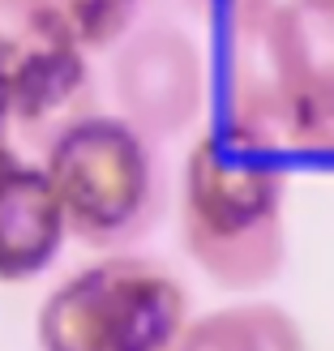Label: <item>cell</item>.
Instances as JSON below:
<instances>
[{
  "mask_svg": "<svg viewBox=\"0 0 334 351\" xmlns=\"http://www.w3.org/2000/svg\"><path fill=\"white\" fill-rule=\"evenodd\" d=\"M180 244L223 291H257L287 261V154L223 125L180 167Z\"/></svg>",
  "mask_w": 334,
  "mask_h": 351,
  "instance_id": "cell-1",
  "label": "cell"
},
{
  "mask_svg": "<svg viewBox=\"0 0 334 351\" xmlns=\"http://www.w3.org/2000/svg\"><path fill=\"white\" fill-rule=\"evenodd\" d=\"M283 154L334 163V26L305 0L232 26L227 120Z\"/></svg>",
  "mask_w": 334,
  "mask_h": 351,
  "instance_id": "cell-2",
  "label": "cell"
},
{
  "mask_svg": "<svg viewBox=\"0 0 334 351\" xmlns=\"http://www.w3.org/2000/svg\"><path fill=\"white\" fill-rule=\"evenodd\" d=\"M159 142L125 116L95 112L43 150V171L60 197L69 236L86 249L125 253L146 240L167 210Z\"/></svg>",
  "mask_w": 334,
  "mask_h": 351,
  "instance_id": "cell-3",
  "label": "cell"
},
{
  "mask_svg": "<svg viewBox=\"0 0 334 351\" xmlns=\"http://www.w3.org/2000/svg\"><path fill=\"white\" fill-rule=\"evenodd\" d=\"M34 330L43 351H176L189 291L163 261L108 253L47 295Z\"/></svg>",
  "mask_w": 334,
  "mask_h": 351,
  "instance_id": "cell-4",
  "label": "cell"
},
{
  "mask_svg": "<svg viewBox=\"0 0 334 351\" xmlns=\"http://www.w3.org/2000/svg\"><path fill=\"white\" fill-rule=\"evenodd\" d=\"M116 112L154 142L180 137L206 108V60L193 34L176 22H137L112 47Z\"/></svg>",
  "mask_w": 334,
  "mask_h": 351,
  "instance_id": "cell-5",
  "label": "cell"
},
{
  "mask_svg": "<svg viewBox=\"0 0 334 351\" xmlns=\"http://www.w3.org/2000/svg\"><path fill=\"white\" fill-rule=\"evenodd\" d=\"M0 47H5L9 82H13L9 125L30 146H39V154L64 129H73L77 120L99 112L86 51L22 26L5 5H0Z\"/></svg>",
  "mask_w": 334,
  "mask_h": 351,
  "instance_id": "cell-6",
  "label": "cell"
},
{
  "mask_svg": "<svg viewBox=\"0 0 334 351\" xmlns=\"http://www.w3.org/2000/svg\"><path fill=\"white\" fill-rule=\"evenodd\" d=\"M64 236L69 223L47 171L17 163L0 180V283H26L47 270Z\"/></svg>",
  "mask_w": 334,
  "mask_h": 351,
  "instance_id": "cell-7",
  "label": "cell"
},
{
  "mask_svg": "<svg viewBox=\"0 0 334 351\" xmlns=\"http://www.w3.org/2000/svg\"><path fill=\"white\" fill-rule=\"evenodd\" d=\"M17 22L77 51H112L137 26L142 0H0Z\"/></svg>",
  "mask_w": 334,
  "mask_h": 351,
  "instance_id": "cell-8",
  "label": "cell"
},
{
  "mask_svg": "<svg viewBox=\"0 0 334 351\" xmlns=\"http://www.w3.org/2000/svg\"><path fill=\"white\" fill-rule=\"evenodd\" d=\"M176 351H305V330L278 304H232L189 322Z\"/></svg>",
  "mask_w": 334,
  "mask_h": 351,
  "instance_id": "cell-9",
  "label": "cell"
},
{
  "mask_svg": "<svg viewBox=\"0 0 334 351\" xmlns=\"http://www.w3.org/2000/svg\"><path fill=\"white\" fill-rule=\"evenodd\" d=\"M193 5H202L206 13H219L227 26H236V22H244V17H253V13H261V9H270L274 0H193Z\"/></svg>",
  "mask_w": 334,
  "mask_h": 351,
  "instance_id": "cell-10",
  "label": "cell"
},
{
  "mask_svg": "<svg viewBox=\"0 0 334 351\" xmlns=\"http://www.w3.org/2000/svg\"><path fill=\"white\" fill-rule=\"evenodd\" d=\"M9 108H13V82H9V60H5V47H0V129L9 125Z\"/></svg>",
  "mask_w": 334,
  "mask_h": 351,
  "instance_id": "cell-11",
  "label": "cell"
},
{
  "mask_svg": "<svg viewBox=\"0 0 334 351\" xmlns=\"http://www.w3.org/2000/svg\"><path fill=\"white\" fill-rule=\"evenodd\" d=\"M17 167V154H13V146H9V137H5V129H0V180Z\"/></svg>",
  "mask_w": 334,
  "mask_h": 351,
  "instance_id": "cell-12",
  "label": "cell"
},
{
  "mask_svg": "<svg viewBox=\"0 0 334 351\" xmlns=\"http://www.w3.org/2000/svg\"><path fill=\"white\" fill-rule=\"evenodd\" d=\"M305 5H309L313 13H322V17H326V22L334 26V0H305Z\"/></svg>",
  "mask_w": 334,
  "mask_h": 351,
  "instance_id": "cell-13",
  "label": "cell"
}]
</instances>
